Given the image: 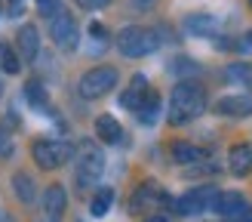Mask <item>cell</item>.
<instances>
[{"label":"cell","mask_w":252,"mask_h":222,"mask_svg":"<svg viewBox=\"0 0 252 222\" xmlns=\"http://www.w3.org/2000/svg\"><path fill=\"white\" fill-rule=\"evenodd\" d=\"M49 37H53V43L59 49H65V53L77 49V43H80V28H77V22H74L71 12L59 9L56 16L49 19Z\"/></svg>","instance_id":"8992f818"},{"label":"cell","mask_w":252,"mask_h":222,"mask_svg":"<svg viewBox=\"0 0 252 222\" xmlns=\"http://www.w3.org/2000/svg\"><path fill=\"white\" fill-rule=\"evenodd\" d=\"M160 111H163V102H160V93L154 90H148L145 99H142V105L135 108V117L145 123V127H154V123L160 120Z\"/></svg>","instance_id":"5bb4252c"},{"label":"cell","mask_w":252,"mask_h":222,"mask_svg":"<svg viewBox=\"0 0 252 222\" xmlns=\"http://www.w3.org/2000/svg\"><path fill=\"white\" fill-rule=\"evenodd\" d=\"M12 148H16V145H12V136H9L3 127H0V157H9Z\"/></svg>","instance_id":"d4e9b609"},{"label":"cell","mask_w":252,"mask_h":222,"mask_svg":"<svg viewBox=\"0 0 252 222\" xmlns=\"http://www.w3.org/2000/svg\"><path fill=\"white\" fill-rule=\"evenodd\" d=\"M212 210H216L219 216H224L228 222H240L252 207L246 204V197H243L240 191H219V197H216V204H212Z\"/></svg>","instance_id":"ba28073f"},{"label":"cell","mask_w":252,"mask_h":222,"mask_svg":"<svg viewBox=\"0 0 252 222\" xmlns=\"http://www.w3.org/2000/svg\"><path fill=\"white\" fill-rule=\"evenodd\" d=\"M40 222H56V219H40Z\"/></svg>","instance_id":"d6a6232c"},{"label":"cell","mask_w":252,"mask_h":222,"mask_svg":"<svg viewBox=\"0 0 252 222\" xmlns=\"http://www.w3.org/2000/svg\"><path fill=\"white\" fill-rule=\"evenodd\" d=\"M163 201H166V194H163V188L157 182H142L132 194V213H145V210H154L160 207Z\"/></svg>","instance_id":"30bf717a"},{"label":"cell","mask_w":252,"mask_h":222,"mask_svg":"<svg viewBox=\"0 0 252 222\" xmlns=\"http://www.w3.org/2000/svg\"><path fill=\"white\" fill-rule=\"evenodd\" d=\"M185 31L191 37H212L219 31V19L209 16V12H194V16L185 19Z\"/></svg>","instance_id":"4fadbf2b"},{"label":"cell","mask_w":252,"mask_h":222,"mask_svg":"<svg viewBox=\"0 0 252 222\" xmlns=\"http://www.w3.org/2000/svg\"><path fill=\"white\" fill-rule=\"evenodd\" d=\"M95 136L102 142L108 145H117L123 139V127H120V120L117 117H111V114H102V117H95Z\"/></svg>","instance_id":"ac0fdd59"},{"label":"cell","mask_w":252,"mask_h":222,"mask_svg":"<svg viewBox=\"0 0 252 222\" xmlns=\"http://www.w3.org/2000/svg\"><path fill=\"white\" fill-rule=\"evenodd\" d=\"M172 71H197V65L191 59H175V65H172Z\"/></svg>","instance_id":"4316f807"},{"label":"cell","mask_w":252,"mask_h":222,"mask_svg":"<svg viewBox=\"0 0 252 222\" xmlns=\"http://www.w3.org/2000/svg\"><path fill=\"white\" fill-rule=\"evenodd\" d=\"M240 222H252V210H249V213H246V216H243Z\"/></svg>","instance_id":"1f68e13d"},{"label":"cell","mask_w":252,"mask_h":222,"mask_svg":"<svg viewBox=\"0 0 252 222\" xmlns=\"http://www.w3.org/2000/svg\"><path fill=\"white\" fill-rule=\"evenodd\" d=\"M216 114H221V117H249L252 114V96L249 93L221 96L216 102Z\"/></svg>","instance_id":"9c48e42d"},{"label":"cell","mask_w":252,"mask_h":222,"mask_svg":"<svg viewBox=\"0 0 252 222\" xmlns=\"http://www.w3.org/2000/svg\"><path fill=\"white\" fill-rule=\"evenodd\" d=\"M117 80H120L117 68L98 65V68H90V71L83 74L80 83H77V90H80L83 99H102V96H108V93L117 86Z\"/></svg>","instance_id":"3957f363"},{"label":"cell","mask_w":252,"mask_h":222,"mask_svg":"<svg viewBox=\"0 0 252 222\" xmlns=\"http://www.w3.org/2000/svg\"><path fill=\"white\" fill-rule=\"evenodd\" d=\"M224 77L237 86H249L252 90V65L249 62H234V65H228L224 68Z\"/></svg>","instance_id":"ffe728a7"},{"label":"cell","mask_w":252,"mask_h":222,"mask_svg":"<svg viewBox=\"0 0 252 222\" xmlns=\"http://www.w3.org/2000/svg\"><path fill=\"white\" fill-rule=\"evenodd\" d=\"M25 99H28L34 108H40V111H46V108H49L46 86H43L40 80H28V83H25Z\"/></svg>","instance_id":"44dd1931"},{"label":"cell","mask_w":252,"mask_h":222,"mask_svg":"<svg viewBox=\"0 0 252 222\" xmlns=\"http://www.w3.org/2000/svg\"><path fill=\"white\" fill-rule=\"evenodd\" d=\"M249 3H252V0H249Z\"/></svg>","instance_id":"e575fe53"},{"label":"cell","mask_w":252,"mask_h":222,"mask_svg":"<svg viewBox=\"0 0 252 222\" xmlns=\"http://www.w3.org/2000/svg\"><path fill=\"white\" fill-rule=\"evenodd\" d=\"M216 197H219L216 185H197V188L185 191L179 201H175V210H179L182 216H197V213H203V210H212Z\"/></svg>","instance_id":"52a82bcc"},{"label":"cell","mask_w":252,"mask_h":222,"mask_svg":"<svg viewBox=\"0 0 252 222\" xmlns=\"http://www.w3.org/2000/svg\"><path fill=\"white\" fill-rule=\"evenodd\" d=\"M16 46H19V56L25 62L37 59V53H40V31H37V25H22L16 34Z\"/></svg>","instance_id":"8fae6325"},{"label":"cell","mask_w":252,"mask_h":222,"mask_svg":"<svg viewBox=\"0 0 252 222\" xmlns=\"http://www.w3.org/2000/svg\"><path fill=\"white\" fill-rule=\"evenodd\" d=\"M172 160L182 167H194V164H203L206 160V151L194 142H175L172 145Z\"/></svg>","instance_id":"e0dca14e"},{"label":"cell","mask_w":252,"mask_h":222,"mask_svg":"<svg viewBox=\"0 0 252 222\" xmlns=\"http://www.w3.org/2000/svg\"><path fill=\"white\" fill-rule=\"evenodd\" d=\"M0 222H16V219H12V216L6 213V210H0Z\"/></svg>","instance_id":"f546056e"},{"label":"cell","mask_w":252,"mask_h":222,"mask_svg":"<svg viewBox=\"0 0 252 222\" xmlns=\"http://www.w3.org/2000/svg\"><path fill=\"white\" fill-rule=\"evenodd\" d=\"M117 49L126 56V59H142V56H151L154 49L160 46L157 34L151 28H142V25H126V28L117 34Z\"/></svg>","instance_id":"7a4b0ae2"},{"label":"cell","mask_w":252,"mask_h":222,"mask_svg":"<svg viewBox=\"0 0 252 222\" xmlns=\"http://www.w3.org/2000/svg\"><path fill=\"white\" fill-rule=\"evenodd\" d=\"M203 111H206V90L197 80H179L172 86V96H169V123L172 127L197 120Z\"/></svg>","instance_id":"6da1fadb"},{"label":"cell","mask_w":252,"mask_h":222,"mask_svg":"<svg viewBox=\"0 0 252 222\" xmlns=\"http://www.w3.org/2000/svg\"><path fill=\"white\" fill-rule=\"evenodd\" d=\"M102 173H105V154L98 151L93 142H83L80 145V157H77V185L83 191L93 188V185H98Z\"/></svg>","instance_id":"5b68a950"},{"label":"cell","mask_w":252,"mask_h":222,"mask_svg":"<svg viewBox=\"0 0 252 222\" xmlns=\"http://www.w3.org/2000/svg\"><path fill=\"white\" fill-rule=\"evenodd\" d=\"M228 170L234 176H249L252 173V145L249 142H237L228 151Z\"/></svg>","instance_id":"7c38bea8"},{"label":"cell","mask_w":252,"mask_h":222,"mask_svg":"<svg viewBox=\"0 0 252 222\" xmlns=\"http://www.w3.org/2000/svg\"><path fill=\"white\" fill-rule=\"evenodd\" d=\"M34 3H37V12L46 16V19H53L56 12L62 9V0H34Z\"/></svg>","instance_id":"cb8c5ba5"},{"label":"cell","mask_w":252,"mask_h":222,"mask_svg":"<svg viewBox=\"0 0 252 222\" xmlns=\"http://www.w3.org/2000/svg\"><path fill=\"white\" fill-rule=\"evenodd\" d=\"M12 191H16V197L22 204H31L37 197V188H34V179L28 176V173H16L12 176Z\"/></svg>","instance_id":"d6986e66"},{"label":"cell","mask_w":252,"mask_h":222,"mask_svg":"<svg viewBox=\"0 0 252 222\" xmlns=\"http://www.w3.org/2000/svg\"><path fill=\"white\" fill-rule=\"evenodd\" d=\"M31 157L37 160L40 170H59L62 164H68L74 157V145L59 142V139H40V142L31 145Z\"/></svg>","instance_id":"277c9868"},{"label":"cell","mask_w":252,"mask_h":222,"mask_svg":"<svg viewBox=\"0 0 252 222\" xmlns=\"http://www.w3.org/2000/svg\"><path fill=\"white\" fill-rule=\"evenodd\" d=\"M80 9H86V12H95V9H105L111 0H74Z\"/></svg>","instance_id":"484cf974"},{"label":"cell","mask_w":252,"mask_h":222,"mask_svg":"<svg viewBox=\"0 0 252 222\" xmlns=\"http://www.w3.org/2000/svg\"><path fill=\"white\" fill-rule=\"evenodd\" d=\"M148 90H151V86H148V77H145V74H132V80H129V86H126V93L120 96V105L129 108V111H135L138 105H142V99H145Z\"/></svg>","instance_id":"2e32d148"},{"label":"cell","mask_w":252,"mask_h":222,"mask_svg":"<svg viewBox=\"0 0 252 222\" xmlns=\"http://www.w3.org/2000/svg\"><path fill=\"white\" fill-rule=\"evenodd\" d=\"M0 68H3L6 74H19L22 71L19 53H12V46H0Z\"/></svg>","instance_id":"603a6c76"},{"label":"cell","mask_w":252,"mask_h":222,"mask_svg":"<svg viewBox=\"0 0 252 222\" xmlns=\"http://www.w3.org/2000/svg\"><path fill=\"white\" fill-rule=\"evenodd\" d=\"M237 49H240V53H249V49H252V31L243 37V40H237Z\"/></svg>","instance_id":"f1b7e54d"},{"label":"cell","mask_w":252,"mask_h":222,"mask_svg":"<svg viewBox=\"0 0 252 222\" xmlns=\"http://www.w3.org/2000/svg\"><path fill=\"white\" fill-rule=\"evenodd\" d=\"M90 34L98 37V40H105V37H108V28H105L102 22H93V25H90Z\"/></svg>","instance_id":"83f0119b"},{"label":"cell","mask_w":252,"mask_h":222,"mask_svg":"<svg viewBox=\"0 0 252 222\" xmlns=\"http://www.w3.org/2000/svg\"><path fill=\"white\" fill-rule=\"evenodd\" d=\"M65 207H68V191L62 188V185H46V191H43V210H46V216L49 219H59L62 213H65Z\"/></svg>","instance_id":"9a60e30c"},{"label":"cell","mask_w":252,"mask_h":222,"mask_svg":"<svg viewBox=\"0 0 252 222\" xmlns=\"http://www.w3.org/2000/svg\"><path fill=\"white\" fill-rule=\"evenodd\" d=\"M0 96H3V83H0Z\"/></svg>","instance_id":"836d02e7"},{"label":"cell","mask_w":252,"mask_h":222,"mask_svg":"<svg viewBox=\"0 0 252 222\" xmlns=\"http://www.w3.org/2000/svg\"><path fill=\"white\" fill-rule=\"evenodd\" d=\"M148 222H169V219H166V216H151Z\"/></svg>","instance_id":"4dcf8cb0"},{"label":"cell","mask_w":252,"mask_h":222,"mask_svg":"<svg viewBox=\"0 0 252 222\" xmlns=\"http://www.w3.org/2000/svg\"><path fill=\"white\" fill-rule=\"evenodd\" d=\"M111 204H114V188H98L93 194V201H90V213L95 219H102L108 210H111Z\"/></svg>","instance_id":"7402d4cb"}]
</instances>
